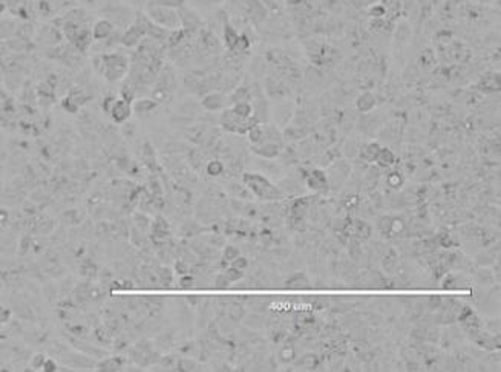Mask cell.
<instances>
[{"label": "cell", "instance_id": "39", "mask_svg": "<svg viewBox=\"0 0 501 372\" xmlns=\"http://www.w3.org/2000/svg\"><path fill=\"white\" fill-rule=\"evenodd\" d=\"M357 233L362 236V238H369L371 235V227L366 224V222H359V229H357Z\"/></svg>", "mask_w": 501, "mask_h": 372}, {"label": "cell", "instance_id": "12", "mask_svg": "<svg viewBox=\"0 0 501 372\" xmlns=\"http://www.w3.org/2000/svg\"><path fill=\"white\" fill-rule=\"evenodd\" d=\"M375 104H377V100L371 92H363L356 100V109L362 114H369L371 110L375 107Z\"/></svg>", "mask_w": 501, "mask_h": 372}, {"label": "cell", "instance_id": "35", "mask_svg": "<svg viewBox=\"0 0 501 372\" xmlns=\"http://www.w3.org/2000/svg\"><path fill=\"white\" fill-rule=\"evenodd\" d=\"M10 317H11V311H10L8 308H5V307L0 305V329L4 328L5 323H8Z\"/></svg>", "mask_w": 501, "mask_h": 372}, {"label": "cell", "instance_id": "27", "mask_svg": "<svg viewBox=\"0 0 501 372\" xmlns=\"http://www.w3.org/2000/svg\"><path fill=\"white\" fill-rule=\"evenodd\" d=\"M403 181L405 179H403V176L399 172H391L387 176V182H388L390 187H393V189H400L402 185H403Z\"/></svg>", "mask_w": 501, "mask_h": 372}, {"label": "cell", "instance_id": "16", "mask_svg": "<svg viewBox=\"0 0 501 372\" xmlns=\"http://www.w3.org/2000/svg\"><path fill=\"white\" fill-rule=\"evenodd\" d=\"M252 98H253V94H252L250 88L239 86L232 92V95H230V98H228V103L236 104V103H242V101H250Z\"/></svg>", "mask_w": 501, "mask_h": 372}, {"label": "cell", "instance_id": "31", "mask_svg": "<svg viewBox=\"0 0 501 372\" xmlns=\"http://www.w3.org/2000/svg\"><path fill=\"white\" fill-rule=\"evenodd\" d=\"M117 98H118V97H115V95H107V97H104L103 101H101V109H103V112H106V114L109 115L110 109L113 107V104H115V101H117Z\"/></svg>", "mask_w": 501, "mask_h": 372}, {"label": "cell", "instance_id": "14", "mask_svg": "<svg viewBox=\"0 0 501 372\" xmlns=\"http://www.w3.org/2000/svg\"><path fill=\"white\" fill-rule=\"evenodd\" d=\"M486 92H498L499 91V73L498 72H489L480 79V89H484Z\"/></svg>", "mask_w": 501, "mask_h": 372}, {"label": "cell", "instance_id": "42", "mask_svg": "<svg viewBox=\"0 0 501 372\" xmlns=\"http://www.w3.org/2000/svg\"><path fill=\"white\" fill-rule=\"evenodd\" d=\"M181 283H182V286H189L190 283H194V279H190V277L189 279H182Z\"/></svg>", "mask_w": 501, "mask_h": 372}, {"label": "cell", "instance_id": "23", "mask_svg": "<svg viewBox=\"0 0 501 372\" xmlns=\"http://www.w3.org/2000/svg\"><path fill=\"white\" fill-rule=\"evenodd\" d=\"M393 222H394V219L391 216H388V214L382 216L379 219V224H377L379 232L383 233V235H390L393 232Z\"/></svg>", "mask_w": 501, "mask_h": 372}, {"label": "cell", "instance_id": "40", "mask_svg": "<svg viewBox=\"0 0 501 372\" xmlns=\"http://www.w3.org/2000/svg\"><path fill=\"white\" fill-rule=\"evenodd\" d=\"M228 283H232V282L228 280V277H227L224 273H222V274H218L216 279H215V285H216L218 288H225V286H228Z\"/></svg>", "mask_w": 501, "mask_h": 372}, {"label": "cell", "instance_id": "18", "mask_svg": "<svg viewBox=\"0 0 501 372\" xmlns=\"http://www.w3.org/2000/svg\"><path fill=\"white\" fill-rule=\"evenodd\" d=\"M233 110V112L241 117V118H252L253 117V104L252 101H242V103H236V104H232V107H230Z\"/></svg>", "mask_w": 501, "mask_h": 372}, {"label": "cell", "instance_id": "7", "mask_svg": "<svg viewBox=\"0 0 501 372\" xmlns=\"http://www.w3.org/2000/svg\"><path fill=\"white\" fill-rule=\"evenodd\" d=\"M94 42H104L115 32V25L109 19H97L91 28Z\"/></svg>", "mask_w": 501, "mask_h": 372}, {"label": "cell", "instance_id": "9", "mask_svg": "<svg viewBox=\"0 0 501 372\" xmlns=\"http://www.w3.org/2000/svg\"><path fill=\"white\" fill-rule=\"evenodd\" d=\"M252 151L264 160H275L281 155V145L275 141H264L258 145H253Z\"/></svg>", "mask_w": 501, "mask_h": 372}, {"label": "cell", "instance_id": "11", "mask_svg": "<svg viewBox=\"0 0 501 372\" xmlns=\"http://www.w3.org/2000/svg\"><path fill=\"white\" fill-rule=\"evenodd\" d=\"M225 97L221 94V92H209L207 95H204L201 104L206 110H209V112H218V110H222L225 109Z\"/></svg>", "mask_w": 501, "mask_h": 372}, {"label": "cell", "instance_id": "8", "mask_svg": "<svg viewBox=\"0 0 501 372\" xmlns=\"http://www.w3.org/2000/svg\"><path fill=\"white\" fill-rule=\"evenodd\" d=\"M306 187L315 192H325L330 187V178L324 170L315 169L306 176Z\"/></svg>", "mask_w": 501, "mask_h": 372}, {"label": "cell", "instance_id": "6", "mask_svg": "<svg viewBox=\"0 0 501 372\" xmlns=\"http://www.w3.org/2000/svg\"><path fill=\"white\" fill-rule=\"evenodd\" d=\"M132 114H134L132 103L126 101L124 98H117V101H115L113 107L110 109L109 117L112 118L113 123L123 124V123L129 121V118L132 117Z\"/></svg>", "mask_w": 501, "mask_h": 372}, {"label": "cell", "instance_id": "29", "mask_svg": "<svg viewBox=\"0 0 501 372\" xmlns=\"http://www.w3.org/2000/svg\"><path fill=\"white\" fill-rule=\"evenodd\" d=\"M224 274L228 277L230 282H236V280H241V279L244 277V271H242V270H238V268H235V267H232V265H230V267L225 270Z\"/></svg>", "mask_w": 501, "mask_h": 372}, {"label": "cell", "instance_id": "34", "mask_svg": "<svg viewBox=\"0 0 501 372\" xmlns=\"http://www.w3.org/2000/svg\"><path fill=\"white\" fill-rule=\"evenodd\" d=\"M45 360H46V357H45L43 354H35V355L32 357V360H31V367H32V369H37V370H38V369H42Z\"/></svg>", "mask_w": 501, "mask_h": 372}, {"label": "cell", "instance_id": "32", "mask_svg": "<svg viewBox=\"0 0 501 372\" xmlns=\"http://www.w3.org/2000/svg\"><path fill=\"white\" fill-rule=\"evenodd\" d=\"M230 265H232V267H235V268H238V270H245L247 267H248V260L244 257V256H238V257H235L233 260H232V262H230Z\"/></svg>", "mask_w": 501, "mask_h": 372}, {"label": "cell", "instance_id": "37", "mask_svg": "<svg viewBox=\"0 0 501 372\" xmlns=\"http://www.w3.org/2000/svg\"><path fill=\"white\" fill-rule=\"evenodd\" d=\"M302 363L306 366V367H310V369H313V367H316V363H318V357L316 355H313V354H308V355H303V358H302Z\"/></svg>", "mask_w": 501, "mask_h": 372}, {"label": "cell", "instance_id": "19", "mask_svg": "<svg viewBox=\"0 0 501 372\" xmlns=\"http://www.w3.org/2000/svg\"><path fill=\"white\" fill-rule=\"evenodd\" d=\"M248 141L252 142V145H258L261 142L265 141V130H264V123H258L255 124L248 132Z\"/></svg>", "mask_w": 501, "mask_h": 372}, {"label": "cell", "instance_id": "3", "mask_svg": "<svg viewBox=\"0 0 501 372\" xmlns=\"http://www.w3.org/2000/svg\"><path fill=\"white\" fill-rule=\"evenodd\" d=\"M144 14L149 17V20L152 23H155V25H158V26H161L164 29L173 31V29H179L181 28L178 10H172V8H166V7H158V5L146 4Z\"/></svg>", "mask_w": 501, "mask_h": 372}, {"label": "cell", "instance_id": "36", "mask_svg": "<svg viewBox=\"0 0 501 372\" xmlns=\"http://www.w3.org/2000/svg\"><path fill=\"white\" fill-rule=\"evenodd\" d=\"M178 367H179L181 370H195L197 364H195V361L184 358V360H179V361H178Z\"/></svg>", "mask_w": 501, "mask_h": 372}, {"label": "cell", "instance_id": "15", "mask_svg": "<svg viewBox=\"0 0 501 372\" xmlns=\"http://www.w3.org/2000/svg\"><path fill=\"white\" fill-rule=\"evenodd\" d=\"M375 163H377L380 167H383V169L391 167V166L396 163V155H394V152L391 151V148H388V147H382V148H380V152H379V155H377Z\"/></svg>", "mask_w": 501, "mask_h": 372}, {"label": "cell", "instance_id": "25", "mask_svg": "<svg viewBox=\"0 0 501 372\" xmlns=\"http://www.w3.org/2000/svg\"><path fill=\"white\" fill-rule=\"evenodd\" d=\"M222 0H185V4H190L194 8H213L219 5Z\"/></svg>", "mask_w": 501, "mask_h": 372}, {"label": "cell", "instance_id": "38", "mask_svg": "<svg viewBox=\"0 0 501 372\" xmlns=\"http://www.w3.org/2000/svg\"><path fill=\"white\" fill-rule=\"evenodd\" d=\"M294 355H296V352H294V349H293L291 346H284V348H282V351H281V358H284L285 361H290V360H293V358H294Z\"/></svg>", "mask_w": 501, "mask_h": 372}, {"label": "cell", "instance_id": "4", "mask_svg": "<svg viewBox=\"0 0 501 372\" xmlns=\"http://www.w3.org/2000/svg\"><path fill=\"white\" fill-rule=\"evenodd\" d=\"M258 123L259 121L255 117H252V118H241V117H238L230 107L222 109L221 118H219V124H221V127L224 130H227L230 133H238V135H245Z\"/></svg>", "mask_w": 501, "mask_h": 372}, {"label": "cell", "instance_id": "24", "mask_svg": "<svg viewBox=\"0 0 501 372\" xmlns=\"http://www.w3.org/2000/svg\"><path fill=\"white\" fill-rule=\"evenodd\" d=\"M206 172H207L209 176H219V175H222L224 173V164H222V161H219V160L209 161L207 166H206Z\"/></svg>", "mask_w": 501, "mask_h": 372}, {"label": "cell", "instance_id": "2", "mask_svg": "<svg viewBox=\"0 0 501 372\" xmlns=\"http://www.w3.org/2000/svg\"><path fill=\"white\" fill-rule=\"evenodd\" d=\"M242 182H244L245 187L259 199L278 201V199L284 198V193L276 187V185L261 173L247 172V173L242 175Z\"/></svg>", "mask_w": 501, "mask_h": 372}, {"label": "cell", "instance_id": "28", "mask_svg": "<svg viewBox=\"0 0 501 372\" xmlns=\"http://www.w3.org/2000/svg\"><path fill=\"white\" fill-rule=\"evenodd\" d=\"M368 13L372 19H383L385 14H387V8H385V5H382V4H374L369 7Z\"/></svg>", "mask_w": 501, "mask_h": 372}, {"label": "cell", "instance_id": "20", "mask_svg": "<svg viewBox=\"0 0 501 372\" xmlns=\"http://www.w3.org/2000/svg\"><path fill=\"white\" fill-rule=\"evenodd\" d=\"M308 283H310V279H308L306 274H303V273H296L285 280L287 288H306Z\"/></svg>", "mask_w": 501, "mask_h": 372}, {"label": "cell", "instance_id": "17", "mask_svg": "<svg viewBox=\"0 0 501 372\" xmlns=\"http://www.w3.org/2000/svg\"><path fill=\"white\" fill-rule=\"evenodd\" d=\"M155 107H157V101L150 100V98H141V100H137L135 103H132V109L137 114H149Z\"/></svg>", "mask_w": 501, "mask_h": 372}, {"label": "cell", "instance_id": "41", "mask_svg": "<svg viewBox=\"0 0 501 372\" xmlns=\"http://www.w3.org/2000/svg\"><path fill=\"white\" fill-rule=\"evenodd\" d=\"M42 370H45V372L57 370V363H55L52 358H48V357H46V360H45V363H43V366H42Z\"/></svg>", "mask_w": 501, "mask_h": 372}, {"label": "cell", "instance_id": "30", "mask_svg": "<svg viewBox=\"0 0 501 372\" xmlns=\"http://www.w3.org/2000/svg\"><path fill=\"white\" fill-rule=\"evenodd\" d=\"M238 256H239V250H238L236 247H233V245H227V247L224 248L222 257H224L225 262H232V260H233L235 257H238Z\"/></svg>", "mask_w": 501, "mask_h": 372}, {"label": "cell", "instance_id": "43", "mask_svg": "<svg viewBox=\"0 0 501 372\" xmlns=\"http://www.w3.org/2000/svg\"><path fill=\"white\" fill-rule=\"evenodd\" d=\"M5 8H7L5 2H4V0H0V14H2V13L5 11Z\"/></svg>", "mask_w": 501, "mask_h": 372}, {"label": "cell", "instance_id": "1", "mask_svg": "<svg viewBox=\"0 0 501 372\" xmlns=\"http://www.w3.org/2000/svg\"><path fill=\"white\" fill-rule=\"evenodd\" d=\"M94 66L97 72H100L101 76L110 82V83H117L120 82L129 70V58L123 52H103L97 54L94 57Z\"/></svg>", "mask_w": 501, "mask_h": 372}, {"label": "cell", "instance_id": "5", "mask_svg": "<svg viewBox=\"0 0 501 372\" xmlns=\"http://www.w3.org/2000/svg\"><path fill=\"white\" fill-rule=\"evenodd\" d=\"M178 14H179V22H181V29H184L187 34L195 32L201 26V17L198 16V13L194 8L187 7V4L178 10Z\"/></svg>", "mask_w": 501, "mask_h": 372}, {"label": "cell", "instance_id": "10", "mask_svg": "<svg viewBox=\"0 0 501 372\" xmlns=\"http://www.w3.org/2000/svg\"><path fill=\"white\" fill-rule=\"evenodd\" d=\"M239 37H241V32L230 23L228 20L224 22L222 25V39H224V45L225 48L230 51V52H233L236 45H238V40H239Z\"/></svg>", "mask_w": 501, "mask_h": 372}, {"label": "cell", "instance_id": "13", "mask_svg": "<svg viewBox=\"0 0 501 372\" xmlns=\"http://www.w3.org/2000/svg\"><path fill=\"white\" fill-rule=\"evenodd\" d=\"M380 148H382V145H380L377 141H371V142L362 145L360 152H359V157H360V160H363L365 163H375L377 155H379V152H380Z\"/></svg>", "mask_w": 501, "mask_h": 372}, {"label": "cell", "instance_id": "26", "mask_svg": "<svg viewBox=\"0 0 501 372\" xmlns=\"http://www.w3.org/2000/svg\"><path fill=\"white\" fill-rule=\"evenodd\" d=\"M98 367L101 370H120L123 367V361L121 358H109L104 363H101Z\"/></svg>", "mask_w": 501, "mask_h": 372}, {"label": "cell", "instance_id": "33", "mask_svg": "<svg viewBox=\"0 0 501 372\" xmlns=\"http://www.w3.org/2000/svg\"><path fill=\"white\" fill-rule=\"evenodd\" d=\"M230 310H228V316H230V319H233V320H239V319H242V316H244V310L241 308V307H238V305H232V307H228Z\"/></svg>", "mask_w": 501, "mask_h": 372}, {"label": "cell", "instance_id": "21", "mask_svg": "<svg viewBox=\"0 0 501 372\" xmlns=\"http://www.w3.org/2000/svg\"><path fill=\"white\" fill-rule=\"evenodd\" d=\"M306 208H308V204L305 199H296L291 207V216L294 219H302L306 214Z\"/></svg>", "mask_w": 501, "mask_h": 372}, {"label": "cell", "instance_id": "22", "mask_svg": "<svg viewBox=\"0 0 501 372\" xmlns=\"http://www.w3.org/2000/svg\"><path fill=\"white\" fill-rule=\"evenodd\" d=\"M147 4L166 7V8H172V10H179L181 7L185 5V0H149Z\"/></svg>", "mask_w": 501, "mask_h": 372}]
</instances>
